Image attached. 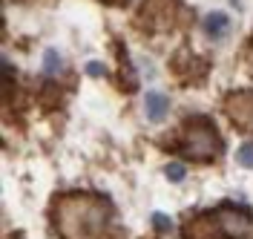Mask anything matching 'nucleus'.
I'll return each mask as SVG.
<instances>
[{
    "mask_svg": "<svg viewBox=\"0 0 253 239\" xmlns=\"http://www.w3.org/2000/svg\"><path fill=\"white\" fill-rule=\"evenodd\" d=\"M52 219L63 239H101L110 228L112 202L98 193H66L55 199Z\"/></svg>",
    "mask_w": 253,
    "mask_h": 239,
    "instance_id": "obj_1",
    "label": "nucleus"
},
{
    "mask_svg": "<svg viewBox=\"0 0 253 239\" xmlns=\"http://www.w3.org/2000/svg\"><path fill=\"white\" fill-rule=\"evenodd\" d=\"M181 156L190 161H213L221 153V139L210 118H190L178 144Z\"/></svg>",
    "mask_w": 253,
    "mask_h": 239,
    "instance_id": "obj_2",
    "label": "nucleus"
},
{
    "mask_svg": "<svg viewBox=\"0 0 253 239\" xmlns=\"http://www.w3.org/2000/svg\"><path fill=\"white\" fill-rule=\"evenodd\" d=\"M210 219L216 222V231L224 239H253V216L242 207L224 205L219 210H213Z\"/></svg>",
    "mask_w": 253,
    "mask_h": 239,
    "instance_id": "obj_3",
    "label": "nucleus"
},
{
    "mask_svg": "<svg viewBox=\"0 0 253 239\" xmlns=\"http://www.w3.org/2000/svg\"><path fill=\"white\" fill-rule=\"evenodd\" d=\"M224 112L230 115V121L236 127L253 133V93H248V90L230 93L224 98Z\"/></svg>",
    "mask_w": 253,
    "mask_h": 239,
    "instance_id": "obj_4",
    "label": "nucleus"
},
{
    "mask_svg": "<svg viewBox=\"0 0 253 239\" xmlns=\"http://www.w3.org/2000/svg\"><path fill=\"white\" fill-rule=\"evenodd\" d=\"M167 112H170V98L167 96H161V93H150V96L144 98V115H147V121L161 124V121L167 118Z\"/></svg>",
    "mask_w": 253,
    "mask_h": 239,
    "instance_id": "obj_5",
    "label": "nucleus"
},
{
    "mask_svg": "<svg viewBox=\"0 0 253 239\" xmlns=\"http://www.w3.org/2000/svg\"><path fill=\"white\" fill-rule=\"evenodd\" d=\"M202 26H205L207 38H213V41H221L224 35L230 32V20H227L224 12H210V15H205Z\"/></svg>",
    "mask_w": 253,
    "mask_h": 239,
    "instance_id": "obj_6",
    "label": "nucleus"
},
{
    "mask_svg": "<svg viewBox=\"0 0 253 239\" xmlns=\"http://www.w3.org/2000/svg\"><path fill=\"white\" fill-rule=\"evenodd\" d=\"M61 69H63L61 55H58L55 49H49L46 55H43V72H46V75H55V72H61Z\"/></svg>",
    "mask_w": 253,
    "mask_h": 239,
    "instance_id": "obj_7",
    "label": "nucleus"
},
{
    "mask_svg": "<svg viewBox=\"0 0 253 239\" xmlns=\"http://www.w3.org/2000/svg\"><path fill=\"white\" fill-rule=\"evenodd\" d=\"M236 161L242 164V167H248V170H253V144H242L236 150Z\"/></svg>",
    "mask_w": 253,
    "mask_h": 239,
    "instance_id": "obj_8",
    "label": "nucleus"
},
{
    "mask_svg": "<svg viewBox=\"0 0 253 239\" xmlns=\"http://www.w3.org/2000/svg\"><path fill=\"white\" fill-rule=\"evenodd\" d=\"M164 176L170 179V182H184V176H187V170L178 164V161H173V164H167L164 167Z\"/></svg>",
    "mask_w": 253,
    "mask_h": 239,
    "instance_id": "obj_9",
    "label": "nucleus"
},
{
    "mask_svg": "<svg viewBox=\"0 0 253 239\" xmlns=\"http://www.w3.org/2000/svg\"><path fill=\"white\" fill-rule=\"evenodd\" d=\"M86 75H92V78H104V75H107V66L98 64V61H89V64H86Z\"/></svg>",
    "mask_w": 253,
    "mask_h": 239,
    "instance_id": "obj_10",
    "label": "nucleus"
},
{
    "mask_svg": "<svg viewBox=\"0 0 253 239\" xmlns=\"http://www.w3.org/2000/svg\"><path fill=\"white\" fill-rule=\"evenodd\" d=\"M153 225H156V231H161V234H167V231L173 228V225H170V219H167L164 213H156V216H153Z\"/></svg>",
    "mask_w": 253,
    "mask_h": 239,
    "instance_id": "obj_11",
    "label": "nucleus"
}]
</instances>
